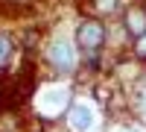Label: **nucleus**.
<instances>
[{"label":"nucleus","mask_w":146,"mask_h":132,"mask_svg":"<svg viewBox=\"0 0 146 132\" xmlns=\"http://www.w3.org/2000/svg\"><path fill=\"white\" fill-rule=\"evenodd\" d=\"M102 41H105V29H102L96 21H88V23H82V27H79V44H82V47L94 50V47H100Z\"/></svg>","instance_id":"obj_1"},{"label":"nucleus","mask_w":146,"mask_h":132,"mask_svg":"<svg viewBox=\"0 0 146 132\" xmlns=\"http://www.w3.org/2000/svg\"><path fill=\"white\" fill-rule=\"evenodd\" d=\"M53 65L58 70H70L73 68V53H70V47L62 41V44H53Z\"/></svg>","instance_id":"obj_2"},{"label":"nucleus","mask_w":146,"mask_h":132,"mask_svg":"<svg viewBox=\"0 0 146 132\" xmlns=\"http://www.w3.org/2000/svg\"><path fill=\"white\" fill-rule=\"evenodd\" d=\"M70 126H73V129H88V126H91V112L82 109V106H73V112H70Z\"/></svg>","instance_id":"obj_3"},{"label":"nucleus","mask_w":146,"mask_h":132,"mask_svg":"<svg viewBox=\"0 0 146 132\" xmlns=\"http://www.w3.org/2000/svg\"><path fill=\"white\" fill-rule=\"evenodd\" d=\"M126 132H137V129H126Z\"/></svg>","instance_id":"obj_4"}]
</instances>
